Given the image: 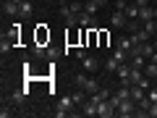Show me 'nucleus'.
I'll return each instance as SVG.
<instances>
[{"label": "nucleus", "mask_w": 157, "mask_h": 118, "mask_svg": "<svg viewBox=\"0 0 157 118\" xmlns=\"http://www.w3.org/2000/svg\"><path fill=\"white\" fill-rule=\"evenodd\" d=\"M73 84L76 87H81V89L86 92V95H94L97 89H100V81H97L92 73H76L73 76Z\"/></svg>", "instance_id": "obj_1"}, {"label": "nucleus", "mask_w": 157, "mask_h": 118, "mask_svg": "<svg viewBox=\"0 0 157 118\" xmlns=\"http://www.w3.org/2000/svg\"><path fill=\"white\" fill-rule=\"evenodd\" d=\"M136 100L134 97H126V100H121V105H118V110H115V116H134L136 113Z\"/></svg>", "instance_id": "obj_2"}, {"label": "nucleus", "mask_w": 157, "mask_h": 118, "mask_svg": "<svg viewBox=\"0 0 157 118\" xmlns=\"http://www.w3.org/2000/svg\"><path fill=\"white\" fill-rule=\"evenodd\" d=\"M78 26L81 29H97V16L94 13H78Z\"/></svg>", "instance_id": "obj_3"}, {"label": "nucleus", "mask_w": 157, "mask_h": 118, "mask_svg": "<svg viewBox=\"0 0 157 118\" xmlns=\"http://www.w3.org/2000/svg\"><path fill=\"white\" fill-rule=\"evenodd\" d=\"M97 116H102V118H113V116H115V108H113V102H110V100H102L100 105H97Z\"/></svg>", "instance_id": "obj_4"}, {"label": "nucleus", "mask_w": 157, "mask_h": 118, "mask_svg": "<svg viewBox=\"0 0 157 118\" xmlns=\"http://www.w3.org/2000/svg\"><path fill=\"white\" fill-rule=\"evenodd\" d=\"M81 68H84L86 73H94L97 68H100V61H97L94 55H84L81 58Z\"/></svg>", "instance_id": "obj_5"}, {"label": "nucleus", "mask_w": 157, "mask_h": 118, "mask_svg": "<svg viewBox=\"0 0 157 118\" xmlns=\"http://www.w3.org/2000/svg\"><path fill=\"white\" fill-rule=\"evenodd\" d=\"M26 97H29V89H26V87H24V89H13V92H11V105L21 108Z\"/></svg>", "instance_id": "obj_6"}, {"label": "nucleus", "mask_w": 157, "mask_h": 118, "mask_svg": "<svg viewBox=\"0 0 157 118\" xmlns=\"http://www.w3.org/2000/svg\"><path fill=\"white\" fill-rule=\"evenodd\" d=\"M110 24H113L115 29H126V24H128V18H126V13H123V11H115V13L110 16Z\"/></svg>", "instance_id": "obj_7"}, {"label": "nucleus", "mask_w": 157, "mask_h": 118, "mask_svg": "<svg viewBox=\"0 0 157 118\" xmlns=\"http://www.w3.org/2000/svg\"><path fill=\"white\" fill-rule=\"evenodd\" d=\"M3 13H6V16H18V13H21V6L13 3V0H3Z\"/></svg>", "instance_id": "obj_8"}, {"label": "nucleus", "mask_w": 157, "mask_h": 118, "mask_svg": "<svg viewBox=\"0 0 157 118\" xmlns=\"http://www.w3.org/2000/svg\"><path fill=\"white\" fill-rule=\"evenodd\" d=\"M155 18V8L152 6H139V21L144 24V21H152Z\"/></svg>", "instance_id": "obj_9"}, {"label": "nucleus", "mask_w": 157, "mask_h": 118, "mask_svg": "<svg viewBox=\"0 0 157 118\" xmlns=\"http://www.w3.org/2000/svg\"><path fill=\"white\" fill-rule=\"evenodd\" d=\"M58 108H63V110H68V113H73V108H76V102H73V95L71 97H60V100H58Z\"/></svg>", "instance_id": "obj_10"}, {"label": "nucleus", "mask_w": 157, "mask_h": 118, "mask_svg": "<svg viewBox=\"0 0 157 118\" xmlns=\"http://www.w3.org/2000/svg\"><path fill=\"white\" fill-rule=\"evenodd\" d=\"M81 116H86V118H92V116H97V105L92 100H86L84 105H81Z\"/></svg>", "instance_id": "obj_11"}, {"label": "nucleus", "mask_w": 157, "mask_h": 118, "mask_svg": "<svg viewBox=\"0 0 157 118\" xmlns=\"http://www.w3.org/2000/svg\"><path fill=\"white\" fill-rule=\"evenodd\" d=\"M32 13H34V6H32V0H24V3H21V13H18V16H21V18H29Z\"/></svg>", "instance_id": "obj_12"}, {"label": "nucleus", "mask_w": 157, "mask_h": 118, "mask_svg": "<svg viewBox=\"0 0 157 118\" xmlns=\"http://www.w3.org/2000/svg\"><path fill=\"white\" fill-rule=\"evenodd\" d=\"M126 18H128V21H134V18H139V6H136V3H131V6H126Z\"/></svg>", "instance_id": "obj_13"}, {"label": "nucleus", "mask_w": 157, "mask_h": 118, "mask_svg": "<svg viewBox=\"0 0 157 118\" xmlns=\"http://www.w3.org/2000/svg\"><path fill=\"white\" fill-rule=\"evenodd\" d=\"M144 76L157 79V63H155V61H147V66H144Z\"/></svg>", "instance_id": "obj_14"}, {"label": "nucleus", "mask_w": 157, "mask_h": 118, "mask_svg": "<svg viewBox=\"0 0 157 118\" xmlns=\"http://www.w3.org/2000/svg\"><path fill=\"white\" fill-rule=\"evenodd\" d=\"M141 79H144V68H136V66H131V84H139Z\"/></svg>", "instance_id": "obj_15"}, {"label": "nucleus", "mask_w": 157, "mask_h": 118, "mask_svg": "<svg viewBox=\"0 0 157 118\" xmlns=\"http://www.w3.org/2000/svg\"><path fill=\"white\" fill-rule=\"evenodd\" d=\"M73 102H76V105H78V108H81V105H84V102H86V92H84V89H81V87H78V89H76V92H73Z\"/></svg>", "instance_id": "obj_16"}, {"label": "nucleus", "mask_w": 157, "mask_h": 118, "mask_svg": "<svg viewBox=\"0 0 157 118\" xmlns=\"http://www.w3.org/2000/svg\"><path fill=\"white\" fill-rule=\"evenodd\" d=\"M131 97H134L136 102H139L141 97H147V95H144V87H139V84H131Z\"/></svg>", "instance_id": "obj_17"}, {"label": "nucleus", "mask_w": 157, "mask_h": 118, "mask_svg": "<svg viewBox=\"0 0 157 118\" xmlns=\"http://www.w3.org/2000/svg\"><path fill=\"white\" fill-rule=\"evenodd\" d=\"M8 50H13V42H11V39L6 37V34H3V39H0V53H3V55H6Z\"/></svg>", "instance_id": "obj_18"}, {"label": "nucleus", "mask_w": 157, "mask_h": 118, "mask_svg": "<svg viewBox=\"0 0 157 118\" xmlns=\"http://www.w3.org/2000/svg\"><path fill=\"white\" fill-rule=\"evenodd\" d=\"M131 66L144 68V66H147V58H144V55H131Z\"/></svg>", "instance_id": "obj_19"}, {"label": "nucleus", "mask_w": 157, "mask_h": 118, "mask_svg": "<svg viewBox=\"0 0 157 118\" xmlns=\"http://www.w3.org/2000/svg\"><path fill=\"white\" fill-rule=\"evenodd\" d=\"M115 45H118V47H123V50H131V37H118V39H115Z\"/></svg>", "instance_id": "obj_20"}, {"label": "nucleus", "mask_w": 157, "mask_h": 118, "mask_svg": "<svg viewBox=\"0 0 157 118\" xmlns=\"http://www.w3.org/2000/svg\"><path fill=\"white\" fill-rule=\"evenodd\" d=\"M11 116H13V108L3 102V108H0V118H11Z\"/></svg>", "instance_id": "obj_21"}, {"label": "nucleus", "mask_w": 157, "mask_h": 118, "mask_svg": "<svg viewBox=\"0 0 157 118\" xmlns=\"http://www.w3.org/2000/svg\"><path fill=\"white\" fill-rule=\"evenodd\" d=\"M118 66H121V63H118L115 58H107V61H105V68H107V71H118Z\"/></svg>", "instance_id": "obj_22"}, {"label": "nucleus", "mask_w": 157, "mask_h": 118, "mask_svg": "<svg viewBox=\"0 0 157 118\" xmlns=\"http://www.w3.org/2000/svg\"><path fill=\"white\" fill-rule=\"evenodd\" d=\"M97 8H100V6H97L94 0H89V3H84V11H86V13H94V16H97Z\"/></svg>", "instance_id": "obj_23"}, {"label": "nucleus", "mask_w": 157, "mask_h": 118, "mask_svg": "<svg viewBox=\"0 0 157 118\" xmlns=\"http://www.w3.org/2000/svg\"><path fill=\"white\" fill-rule=\"evenodd\" d=\"M144 32H149V34L157 32V21H155V18H152V21H144Z\"/></svg>", "instance_id": "obj_24"}, {"label": "nucleus", "mask_w": 157, "mask_h": 118, "mask_svg": "<svg viewBox=\"0 0 157 118\" xmlns=\"http://www.w3.org/2000/svg\"><path fill=\"white\" fill-rule=\"evenodd\" d=\"M58 55H60V50H58V47H52V45H47V58H50V61H55Z\"/></svg>", "instance_id": "obj_25"}, {"label": "nucleus", "mask_w": 157, "mask_h": 118, "mask_svg": "<svg viewBox=\"0 0 157 118\" xmlns=\"http://www.w3.org/2000/svg\"><path fill=\"white\" fill-rule=\"evenodd\" d=\"M126 6H128V0H115V11H126Z\"/></svg>", "instance_id": "obj_26"}, {"label": "nucleus", "mask_w": 157, "mask_h": 118, "mask_svg": "<svg viewBox=\"0 0 157 118\" xmlns=\"http://www.w3.org/2000/svg\"><path fill=\"white\" fill-rule=\"evenodd\" d=\"M147 97H149L152 102H157V89H149V95H147Z\"/></svg>", "instance_id": "obj_27"}, {"label": "nucleus", "mask_w": 157, "mask_h": 118, "mask_svg": "<svg viewBox=\"0 0 157 118\" xmlns=\"http://www.w3.org/2000/svg\"><path fill=\"white\" fill-rule=\"evenodd\" d=\"M147 116H157V102H152V108H149V113Z\"/></svg>", "instance_id": "obj_28"}, {"label": "nucleus", "mask_w": 157, "mask_h": 118, "mask_svg": "<svg viewBox=\"0 0 157 118\" xmlns=\"http://www.w3.org/2000/svg\"><path fill=\"white\" fill-rule=\"evenodd\" d=\"M134 3H136V6H149L152 0H134Z\"/></svg>", "instance_id": "obj_29"}, {"label": "nucleus", "mask_w": 157, "mask_h": 118, "mask_svg": "<svg viewBox=\"0 0 157 118\" xmlns=\"http://www.w3.org/2000/svg\"><path fill=\"white\" fill-rule=\"evenodd\" d=\"M94 3L97 6H107V0H94Z\"/></svg>", "instance_id": "obj_30"}, {"label": "nucleus", "mask_w": 157, "mask_h": 118, "mask_svg": "<svg viewBox=\"0 0 157 118\" xmlns=\"http://www.w3.org/2000/svg\"><path fill=\"white\" fill-rule=\"evenodd\" d=\"M152 45H155V50H157V37H155V39H152Z\"/></svg>", "instance_id": "obj_31"}, {"label": "nucleus", "mask_w": 157, "mask_h": 118, "mask_svg": "<svg viewBox=\"0 0 157 118\" xmlns=\"http://www.w3.org/2000/svg\"><path fill=\"white\" fill-rule=\"evenodd\" d=\"M155 21H157V6H155Z\"/></svg>", "instance_id": "obj_32"}, {"label": "nucleus", "mask_w": 157, "mask_h": 118, "mask_svg": "<svg viewBox=\"0 0 157 118\" xmlns=\"http://www.w3.org/2000/svg\"><path fill=\"white\" fill-rule=\"evenodd\" d=\"M13 3H18V6H21V3H24V0H13Z\"/></svg>", "instance_id": "obj_33"}, {"label": "nucleus", "mask_w": 157, "mask_h": 118, "mask_svg": "<svg viewBox=\"0 0 157 118\" xmlns=\"http://www.w3.org/2000/svg\"><path fill=\"white\" fill-rule=\"evenodd\" d=\"M47 3H52V0H47Z\"/></svg>", "instance_id": "obj_34"}, {"label": "nucleus", "mask_w": 157, "mask_h": 118, "mask_svg": "<svg viewBox=\"0 0 157 118\" xmlns=\"http://www.w3.org/2000/svg\"><path fill=\"white\" fill-rule=\"evenodd\" d=\"M66 3H71V0H66Z\"/></svg>", "instance_id": "obj_35"}, {"label": "nucleus", "mask_w": 157, "mask_h": 118, "mask_svg": "<svg viewBox=\"0 0 157 118\" xmlns=\"http://www.w3.org/2000/svg\"><path fill=\"white\" fill-rule=\"evenodd\" d=\"M152 3H157V0H152Z\"/></svg>", "instance_id": "obj_36"}]
</instances>
